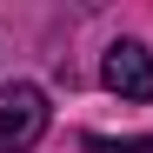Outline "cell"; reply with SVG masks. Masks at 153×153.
Masks as SVG:
<instances>
[{
  "label": "cell",
  "instance_id": "cell-1",
  "mask_svg": "<svg viewBox=\"0 0 153 153\" xmlns=\"http://www.w3.org/2000/svg\"><path fill=\"white\" fill-rule=\"evenodd\" d=\"M40 133H47V93L27 80L7 87L0 93V153H27Z\"/></svg>",
  "mask_w": 153,
  "mask_h": 153
},
{
  "label": "cell",
  "instance_id": "cell-2",
  "mask_svg": "<svg viewBox=\"0 0 153 153\" xmlns=\"http://www.w3.org/2000/svg\"><path fill=\"white\" fill-rule=\"evenodd\" d=\"M100 80H107L120 100H153V53L140 40H113L107 47V67H100Z\"/></svg>",
  "mask_w": 153,
  "mask_h": 153
},
{
  "label": "cell",
  "instance_id": "cell-3",
  "mask_svg": "<svg viewBox=\"0 0 153 153\" xmlns=\"http://www.w3.org/2000/svg\"><path fill=\"white\" fill-rule=\"evenodd\" d=\"M87 153H153V140H113V133H87Z\"/></svg>",
  "mask_w": 153,
  "mask_h": 153
}]
</instances>
